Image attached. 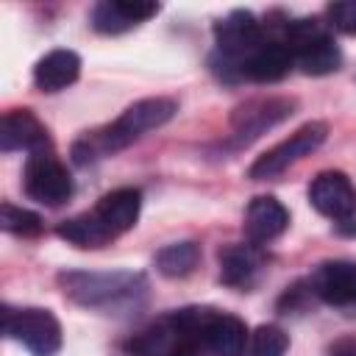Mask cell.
Segmentation results:
<instances>
[{
    "label": "cell",
    "mask_w": 356,
    "mask_h": 356,
    "mask_svg": "<svg viewBox=\"0 0 356 356\" xmlns=\"http://www.w3.org/2000/svg\"><path fill=\"white\" fill-rule=\"evenodd\" d=\"M175 108H178V106H175V100H170V97H145V100H136V103L128 106L111 125H106L103 131L86 136V139L75 147L78 161H86V159L100 156V153H117V150L128 147L131 142H136V139L145 136L147 131L161 128L167 120H172Z\"/></svg>",
    "instance_id": "6da1fadb"
},
{
    "label": "cell",
    "mask_w": 356,
    "mask_h": 356,
    "mask_svg": "<svg viewBox=\"0 0 356 356\" xmlns=\"http://www.w3.org/2000/svg\"><path fill=\"white\" fill-rule=\"evenodd\" d=\"M281 42L292 50L295 64L306 75H331L342 67V53L320 19H292L284 25Z\"/></svg>",
    "instance_id": "7a4b0ae2"
},
{
    "label": "cell",
    "mask_w": 356,
    "mask_h": 356,
    "mask_svg": "<svg viewBox=\"0 0 356 356\" xmlns=\"http://www.w3.org/2000/svg\"><path fill=\"white\" fill-rule=\"evenodd\" d=\"M3 331L6 337L25 345L33 356H56L61 348V325L47 309H3Z\"/></svg>",
    "instance_id": "3957f363"
},
{
    "label": "cell",
    "mask_w": 356,
    "mask_h": 356,
    "mask_svg": "<svg viewBox=\"0 0 356 356\" xmlns=\"http://www.w3.org/2000/svg\"><path fill=\"white\" fill-rule=\"evenodd\" d=\"M64 295L83 306H103L120 298H131L145 284L136 273H64L58 275Z\"/></svg>",
    "instance_id": "277c9868"
},
{
    "label": "cell",
    "mask_w": 356,
    "mask_h": 356,
    "mask_svg": "<svg viewBox=\"0 0 356 356\" xmlns=\"http://www.w3.org/2000/svg\"><path fill=\"white\" fill-rule=\"evenodd\" d=\"M22 184H25L28 197L44 206H58L72 195V178L67 167L50 153V147H39L28 153Z\"/></svg>",
    "instance_id": "5b68a950"
},
{
    "label": "cell",
    "mask_w": 356,
    "mask_h": 356,
    "mask_svg": "<svg viewBox=\"0 0 356 356\" xmlns=\"http://www.w3.org/2000/svg\"><path fill=\"white\" fill-rule=\"evenodd\" d=\"M325 136H328V125L320 122V120H312V122L300 125L289 139H284L281 145L270 147L267 153H261V156L253 161V167H250V178L264 181V178H275V175H281L289 164H295V161H300L303 156L314 153V150L325 142Z\"/></svg>",
    "instance_id": "8992f818"
},
{
    "label": "cell",
    "mask_w": 356,
    "mask_h": 356,
    "mask_svg": "<svg viewBox=\"0 0 356 356\" xmlns=\"http://www.w3.org/2000/svg\"><path fill=\"white\" fill-rule=\"evenodd\" d=\"M217 50L225 61V70H234L239 75V64L264 42L261 25L250 11H231L225 19L214 25Z\"/></svg>",
    "instance_id": "52a82bcc"
},
{
    "label": "cell",
    "mask_w": 356,
    "mask_h": 356,
    "mask_svg": "<svg viewBox=\"0 0 356 356\" xmlns=\"http://www.w3.org/2000/svg\"><path fill=\"white\" fill-rule=\"evenodd\" d=\"M309 203L331 220H350L356 214V186L339 170L320 172L309 186Z\"/></svg>",
    "instance_id": "ba28073f"
},
{
    "label": "cell",
    "mask_w": 356,
    "mask_h": 356,
    "mask_svg": "<svg viewBox=\"0 0 356 356\" xmlns=\"http://www.w3.org/2000/svg\"><path fill=\"white\" fill-rule=\"evenodd\" d=\"M197 337H200L203 350H209L214 356H239L250 334L239 317L214 312V309H203Z\"/></svg>",
    "instance_id": "9c48e42d"
},
{
    "label": "cell",
    "mask_w": 356,
    "mask_h": 356,
    "mask_svg": "<svg viewBox=\"0 0 356 356\" xmlns=\"http://www.w3.org/2000/svg\"><path fill=\"white\" fill-rule=\"evenodd\" d=\"M292 111H295V100L261 97V100H250V103L239 106L231 117V125H234V134H236L239 142H250V139L261 136L267 128L292 117Z\"/></svg>",
    "instance_id": "30bf717a"
},
{
    "label": "cell",
    "mask_w": 356,
    "mask_h": 356,
    "mask_svg": "<svg viewBox=\"0 0 356 356\" xmlns=\"http://www.w3.org/2000/svg\"><path fill=\"white\" fill-rule=\"evenodd\" d=\"M309 289L331 303V306H350L356 303V261H345V259H334V261H323L309 281Z\"/></svg>",
    "instance_id": "8fae6325"
},
{
    "label": "cell",
    "mask_w": 356,
    "mask_h": 356,
    "mask_svg": "<svg viewBox=\"0 0 356 356\" xmlns=\"http://www.w3.org/2000/svg\"><path fill=\"white\" fill-rule=\"evenodd\" d=\"M289 225V211L284 209L281 200L270 197V195H259L248 203L245 209V222H242V231H245V239L250 245H267L273 242L275 236H281Z\"/></svg>",
    "instance_id": "7c38bea8"
},
{
    "label": "cell",
    "mask_w": 356,
    "mask_h": 356,
    "mask_svg": "<svg viewBox=\"0 0 356 356\" xmlns=\"http://www.w3.org/2000/svg\"><path fill=\"white\" fill-rule=\"evenodd\" d=\"M295 64L292 50L281 39H264L242 64H239V78L256 81V83H275L281 81Z\"/></svg>",
    "instance_id": "4fadbf2b"
},
{
    "label": "cell",
    "mask_w": 356,
    "mask_h": 356,
    "mask_svg": "<svg viewBox=\"0 0 356 356\" xmlns=\"http://www.w3.org/2000/svg\"><path fill=\"white\" fill-rule=\"evenodd\" d=\"M139 209H142V195L134 186H122L114 189L108 195H103L97 200V206L92 209V214L97 217V222L111 234L120 236L125 231H131L139 220Z\"/></svg>",
    "instance_id": "5bb4252c"
},
{
    "label": "cell",
    "mask_w": 356,
    "mask_h": 356,
    "mask_svg": "<svg viewBox=\"0 0 356 356\" xmlns=\"http://www.w3.org/2000/svg\"><path fill=\"white\" fill-rule=\"evenodd\" d=\"M156 11L159 6L145 0H103L92 11V28L100 33H122L150 19Z\"/></svg>",
    "instance_id": "9a60e30c"
},
{
    "label": "cell",
    "mask_w": 356,
    "mask_h": 356,
    "mask_svg": "<svg viewBox=\"0 0 356 356\" xmlns=\"http://www.w3.org/2000/svg\"><path fill=\"white\" fill-rule=\"evenodd\" d=\"M0 147L6 153L11 150H39L47 147V131L44 125L28 111V108H14L8 114H3L0 122Z\"/></svg>",
    "instance_id": "2e32d148"
},
{
    "label": "cell",
    "mask_w": 356,
    "mask_h": 356,
    "mask_svg": "<svg viewBox=\"0 0 356 356\" xmlns=\"http://www.w3.org/2000/svg\"><path fill=\"white\" fill-rule=\"evenodd\" d=\"M81 75V58L72 50H50L33 67V83L42 92H61Z\"/></svg>",
    "instance_id": "e0dca14e"
},
{
    "label": "cell",
    "mask_w": 356,
    "mask_h": 356,
    "mask_svg": "<svg viewBox=\"0 0 356 356\" xmlns=\"http://www.w3.org/2000/svg\"><path fill=\"white\" fill-rule=\"evenodd\" d=\"M220 281L228 286H250L261 270V253L256 245H225L220 250Z\"/></svg>",
    "instance_id": "ac0fdd59"
},
{
    "label": "cell",
    "mask_w": 356,
    "mask_h": 356,
    "mask_svg": "<svg viewBox=\"0 0 356 356\" xmlns=\"http://www.w3.org/2000/svg\"><path fill=\"white\" fill-rule=\"evenodd\" d=\"M58 236L67 239V242L75 245V248H103V245H108V242L114 239V236L97 222V217H95L92 211L78 214V217H72V220H64V222L58 225Z\"/></svg>",
    "instance_id": "d6986e66"
},
{
    "label": "cell",
    "mask_w": 356,
    "mask_h": 356,
    "mask_svg": "<svg viewBox=\"0 0 356 356\" xmlns=\"http://www.w3.org/2000/svg\"><path fill=\"white\" fill-rule=\"evenodd\" d=\"M200 261V248L195 242H172L156 253V270L167 278L189 275Z\"/></svg>",
    "instance_id": "ffe728a7"
},
{
    "label": "cell",
    "mask_w": 356,
    "mask_h": 356,
    "mask_svg": "<svg viewBox=\"0 0 356 356\" xmlns=\"http://www.w3.org/2000/svg\"><path fill=\"white\" fill-rule=\"evenodd\" d=\"M286 348H289V337L284 334V328H278V325H259L248 337V342H245L239 356H284Z\"/></svg>",
    "instance_id": "44dd1931"
},
{
    "label": "cell",
    "mask_w": 356,
    "mask_h": 356,
    "mask_svg": "<svg viewBox=\"0 0 356 356\" xmlns=\"http://www.w3.org/2000/svg\"><path fill=\"white\" fill-rule=\"evenodd\" d=\"M0 225L8 231V234H17V236H36L42 234V217L22 209V206H14V203H3L0 209Z\"/></svg>",
    "instance_id": "7402d4cb"
},
{
    "label": "cell",
    "mask_w": 356,
    "mask_h": 356,
    "mask_svg": "<svg viewBox=\"0 0 356 356\" xmlns=\"http://www.w3.org/2000/svg\"><path fill=\"white\" fill-rule=\"evenodd\" d=\"M328 19L342 33H356V0H337L328 6Z\"/></svg>",
    "instance_id": "603a6c76"
},
{
    "label": "cell",
    "mask_w": 356,
    "mask_h": 356,
    "mask_svg": "<svg viewBox=\"0 0 356 356\" xmlns=\"http://www.w3.org/2000/svg\"><path fill=\"white\" fill-rule=\"evenodd\" d=\"M328 356H356V337H339L328 345Z\"/></svg>",
    "instance_id": "cb8c5ba5"
}]
</instances>
